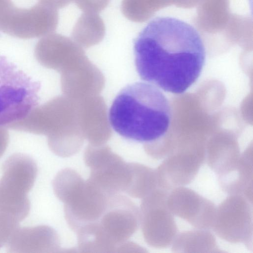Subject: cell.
Instances as JSON below:
<instances>
[{
    "label": "cell",
    "instance_id": "cell-10",
    "mask_svg": "<svg viewBox=\"0 0 253 253\" xmlns=\"http://www.w3.org/2000/svg\"><path fill=\"white\" fill-rule=\"evenodd\" d=\"M58 20L57 9L39 1L29 8L15 7L2 31L23 39L44 37L56 30Z\"/></svg>",
    "mask_w": 253,
    "mask_h": 253
},
{
    "label": "cell",
    "instance_id": "cell-14",
    "mask_svg": "<svg viewBox=\"0 0 253 253\" xmlns=\"http://www.w3.org/2000/svg\"><path fill=\"white\" fill-rule=\"evenodd\" d=\"M217 179L225 192L230 195H242L253 202L252 154L241 156L237 166L233 171Z\"/></svg>",
    "mask_w": 253,
    "mask_h": 253
},
{
    "label": "cell",
    "instance_id": "cell-21",
    "mask_svg": "<svg viewBox=\"0 0 253 253\" xmlns=\"http://www.w3.org/2000/svg\"><path fill=\"white\" fill-rule=\"evenodd\" d=\"M15 7L11 0H0V31Z\"/></svg>",
    "mask_w": 253,
    "mask_h": 253
},
{
    "label": "cell",
    "instance_id": "cell-15",
    "mask_svg": "<svg viewBox=\"0 0 253 253\" xmlns=\"http://www.w3.org/2000/svg\"><path fill=\"white\" fill-rule=\"evenodd\" d=\"M173 253H219L214 236L208 229H197L177 234L172 244Z\"/></svg>",
    "mask_w": 253,
    "mask_h": 253
},
{
    "label": "cell",
    "instance_id": "cell-19",
    "mask_svg": "<svg viewBox=\"0 0 253 253\" xmlns=\"http://www.w3.org/2000/svg\"><path fill=\"white\" fill-rule=\"evenodd\" d=\"M18 222L12 216L0 211V249L5 245L19 227Z\"/></svg>",
    "mask_w": 253,
    "mask_h": 253
},
{
    "label": "cell",
    "instance_id": "cell-8",
    "mask_svg": "<svg viewBox=\"0 0 253 253\" xmlns=\"http://www.w3.org/2000/svg\"><path fill=\"white\" fill-rule=\"evenodd\" d=\"M211 228L221 239L252 249L253 202L242 195H230L216 208Z\"/></svg>",
    "mask_w": 253,
    "mask_h": 253
},
{
    "label": "cell",
    "instance_id": "cell-7",
    "mask_svg": "<svg viewBox=\"0 0 253 253\" xmlns=\"http://www.w3.org/2000/svg\"><path fill=\"white\" fill-rule=\"evenodd\" d=\"M169 191L158 188L142 198L139 209V224L147 244L157 249L172 245L178 234L173 214L167 200Z\"/></svg>",
    "mask_w": 253,
    "mask_h": 253
},
{
    "label": "cell",
    "instance_id": "cell-23",
    "mask_svg": "<svg viewBox=\"0 0 253 253\" xmlns=\"http://www.w3.org/2000/svg\"><path fill=\"white\" fill-rule=\"evenodd\" d=\"M40 2L56 9L62 8L69 5L73 0H39Z\"/></svg>",
    "mask_w": 253,
    "mask_h": 253
},
{
    "label": "cell",
    "instance_id": "cell-5",
    "mask_svg": "<svg viewBox=\"0 0 253 253\" xmlns=\"http://www.w3.org/2000/svg\"><path fill=\"white\" fill-rule=\"evenodd\" d=\"M41 84L6 57L0 56V126L24 118L37 106Z\"/></svg>",
    "mask_w": 253,
    "mask_h": 253
},
{
    "label": "cell",
    "instance_id": "cell-17",
    "mask_svg": "<svg viewBox=\"0 0 253 253\" xmlns=\"http://www.w3.org/2000/svg\"><path fill=\"white\" fill-rule=\"evenodd\" d=\"M131 179L126 193L130 196L143 198L159 188L156 169L138 163H129Z\"/></svg>",
    "mask_w": 253,
    "mask_h": 253
},
{
    "label": "cell",
    "instance_id": "cell-3",
    "mask_svg": "<svg viewBox=\"0 0 253 253\" xmlns=\"http://www.w3.org/2000/svg\"><path fill=\"white\" fill-rule=\"evenodd\" d=\"M139 217V209L130 199L119 194L111 195L100 218L82 228L83 248L87 252H119L137 230Z\"/></svg>",
    "mask_w": 253,
    "mask_h": 253
},
{
    "label": "cell",
    "instance_id": "cell-2",
    "mask_svg": "<svg viewBox=\"0 0 253 253\" xmlns=\"http://www.w3.org/2000/svg\"><path fill=\"white\" fill-rule=\"evenodd\" d=\"M171 108L165 95L155 86L136 82L123 88L108 113L112 128L120 135L145 143L157 141L167 132Z\"/></svg>",
    "mask_w": 253,
    "mask_h": 253
},
{
    "label": "cell",
    "instance_id": "cell-6",
    "mask_svg": "<svg viewBox=\"0 0 253 253\" xmlns=\"http://www.w3.org/2000/svg\"><path fill=\"white\" fill-rule=\"evenodd\" d=\"M38 173L35 161L21 153L10 156L3 164L0 179V211L19 222L29 213L30 201L27 194Z\"/></svg>",
    "mask_w": 253,
    "mask_h": 253
},
{
    "label": "cell",
    "instance_id": "cell-9",
    "mask_svg": "<svg viewBox=\"0 0 253 253\" xmlns=\"http://www.w3.org/2000/svg\"><path fill=\"white\" fill-rule=\"evenodd\" d=\"M84 160L90 170V182L108 194L126 192L131 179L130 164L105 149L88 151Z\"/></svg>",
    "mask_w": 253,
    "mask_h": 253
},
{
    "label": "cell",
    "instance_id": "cell-12",
    "mask_svg": "<svg viewBox=\"0 0 253 253\" xmlns=\"http://www.w3.org/2000/svg\"><path fill=\"white\" fill-rule=\"evenodd\" d=\"M201 151H182L171 154L156 169L159 188L170 191L191 183L205 162Z\"/></svg>",
    "mask_w": 253,
    "mask_h": 253
},
{
    "label": "cell",
    "instance_id": "cell-22",
    "mask_svg": "<svg viewBox=\"0 0 253 253\" xmlns=\"http://www.w3.org/2000/svg\"><path fill=\"white\" fill-rule=\"evenodd\" d=\"M9 141V134L5 126H0V158L4 153Z\"/></svg>",
    "mask_w": 253,
    "mask_h": 253
},
{
    "label": "cell",
    "instance_id": "cell-1",
    "mask_svg": "<svg viewBox=\"0 0 253 253\" xmlns=\"http://www.w3.org/2000/svg\"><path fill=\"white\" fill-rule=\"evenodd\" d=\"M134 63L140 78L165 91L185 92L199 77L206 51L198 31L170 17L152 20L134 42Z\"/></svg>",
    "mask_w": 253,
    "mask_h": 253
},
{
    "label": "cell",
    "instance_id": "cell-18",
    "mask_svg": "<svg viewBox=\"0 0 253 253\" xmlns=\"http://www.w3.org/2000/svg\"><path fill=\"white\" fill-rule=\"evenodd\" d=\"M175 0H123L121 10L126 18L134 22L148 20L159 9Z\"/></svg>",
    "mask_w": 253,
    "mask_h": 253
},
{
    "label": "cell",
    "instance_id": "cell-13",
    "mask_svg": "<svg viewBox=\"0 0 253 253\" xmlns=\"http://www.w3.org/2000/svg\"><path fill=\"white\" fill-rule=\"evenodd\" d=\"M11 253H43L55 252L60 245L56 231L45 225L18 227L6 244Z\"/></svg>",
    "mask_w": 253,
    "mask_h": 253
},
{
    "label": "cell",
    "instance_id": "cell-4",
    "mask_svg": "<svg viewBox=\"0 0 253 253\" xmlns=\"http://www.w3.org/2000/svg\"><path fill=\"white\" fill-rule=\"evenodd\" d=\"M53 189L64 203L65 219L75 232L97 221L105 211L110 196L75 170L66 169L55 177Z\"/></svg>",
    "mask_w": 253,
    "mask_h": 253
},
{
    "label": "cell",
    "instance_id": "cell-11",
    "mask_svg": "<svg viewBox=\"0 0 253 253\" xmlns=\"http://www.w3.org/2000/svg\"><path fill=\"white\" fill-rule=\"evenodd\" d=\"M167 204L171 213L197 229L211 228L216 207L193 190L177 187L169 193Z\"/></svg>",
    "mask_w": 253,
    "mask_h": 253
},
{
    "label": "cell",
    "instance_id": "cell-20",
    "mask_svg": "<svg viewBox=\"0 0 253 253\" xmlns=\"http://www.w3.org/2000/svg\"><path fill=\"white\" fill-rule=\"evenodd\" d=\"M111 0H73L77 7L84 12L98 13L103 10Z\"/></svg>",
    "mask_w": 253,
    "mask_h": 253
},
{
    "label": "cell",
    "instance_id": "cell-16",
    "mask_svg": "<svg viewBox=\"0 0 253 253\" xmlns=\"http://www.w3.org/2000/svg\"><path fill=\"white\" fill-rule=\"evenodd\" d=\"M105 34V24L98 14L84 12L73 27L72 37L77 43L88 47L101 42Z\"/></svg>",
    "mask_w": 253,
    "mask_h": 253
}]
</instances>
